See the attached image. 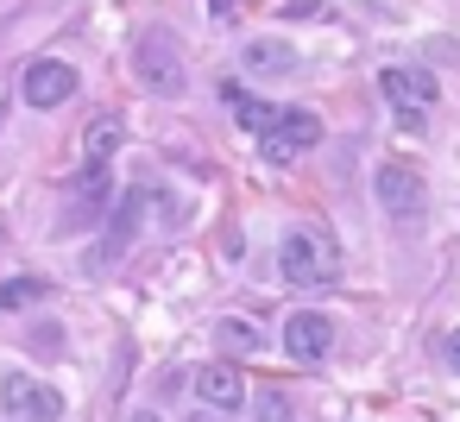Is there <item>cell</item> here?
<instances>
[{"instance_id":"obj_8","label":"cell","mask_w":460,"mask_h":422,"mask_svg":"<svg viewBox=\"0 0 460 422\" xmlns=\"http://www.w3.org/2000/svg\"><path fill=\"white\" fill-rule=\"evenodd\" d=\"M146 202H152L146 189H127V196H120V208L108 215V240H102V252H89V271H108L114 259H127V246L139 240V215H146Z\"/></svg>"},{"instance_id":"obj_3","label":"cell","mask_w":460,"mask_h":422,"mask_svg":"<svg viewBox=\"0 0 460 422\" xmlns=\"http://www.w3.org/2000/svg\"><path fill=\"white\" fill-rule=\"evenodd\" d=\"M372 189H378V208H385L397 227H416V221H422V171H416V164H378Z\"/></svg>"},{"instance_id":"obj_13","label":"cell","mask_w":460,"mask_h":422,"mask_svg":"<svg viewBox=\"0 0 460 422\" xmlns=\"http://www.w3.org/2000/svg\"><path fill=\"white\" fill-rule=\"evenodd\" d=\"M114 152H120V120H114V114H95L89 133H83V158H89V164H108Z\"/></svg>"},{"instance_id":"obj_5","label":"cell","mask_w":460,"mask_h":422,"mask_svg":"<svg viewBox=\"0 0 460 422\" xmlns=\"http://www.w3.org/2000/svg\"><path fill=\"white\" fill-rule=\"evenodd\" d=\"M108 202H114V177H108V164H83V177L70 183V202H64V233L95 227V221L108 215Z\"/></svg>"},{"instance_id":"obj_7","label":"cell","mask_w":460,"mask_h":422,"mask_svg":"<svg viewBox=\"0 0 460 422\" xmlns=\"http://www.w3.org/2000/svg\"><path fill=\"white\" fill-rule=\"evenodd\" d=\"M20 95H26V108H64L70 95H76V70L64 64V57H39V64H26V76H20Z\"/></svg>"},{"instance_id":"obj_19","label":"cell","mask_w":460,"mask_h":422,"mask_svg":"<svg viewBox=\"0 0 460 422\" xmlns=\"http://www.w3.org/2000/svg\"><path fill=\"white\" fill-rule=\"evenodd\" d=\"M127 422H164V416H158V409H133Z\"/></svg>"},{"instance_id":"obj_10","label":"cell","mask_w":460,"mask_h":422,"mask_svg":"<svg viewBox=\"0 0 460 422\" xmlns=\"http://www.w3.org/2000/svg\"><path fill=\"white\" fill-rule=\"evenodd\" d=\"M196 391H202V403H208V409H240V403H246V378H240L227 359L202 365V372H196Z\"/></svg>"},{"instance_id":"obj_14","label":"cell","mask_w":460,"mask_h":422,"mask_svg":"<svg viewBox=\"0 0 460 422\" xmlns=\"http://www.w3.org/2000/svg\"><path fill=\"white\" fill-rule=\"evenodd\" d=\"M227 108H234V120H240L246 133H265V127H271V108L252 101V95H240V89H227Z\"/></svg>"},{"instance_id":"obj_16","label":"cell","mask_w":460,"mask_h":422,"mask_svg":"<svg viewBox=\"0 0 460 422\" xmlns=\"http://www.w3.org/2000/svg\"><path fill=\"white\" fill-rule=\"evenodd\" d=\"M45 296V277H20V284H0V309H20V303H39Z\"/></svg>"},{"instance_id":"obj_11","label":"cell","mask_w":460,"mask_h":422,"mask_svg":"<svg viewBox=\"0 0 460 422\" xmlns=\"http://www.w3.org/2000/svg\"><path fill=\"white\" fill-rule=\"evenodd\" d=\"M378 89H385L397 108H429V101H435V76H422V70H403V64H391V70L378 76Z\"/></svg>"},{"instance_id":"obj_17","label":"cell","mask_w":460,"mask_h":422,"mask_svg":"<svg viewBox=\"0 0 460 422\" xmlns=\"http://www.w3.org/2000/svg\"><path fill=\"white\" fill-rule=\"evenodd\" d=\"M397 127L403 133H422V108H397Z\"/></svg>"},{"instance_id":"obj_9","label":"cell","mask_w":460,"mask_h":422,"mask_svg":"<svg viewBox=\"0 0 460 422\" xmlns=\"http://www.w3.org/2000/svg\"><path fill=\"white\" fill-rule=\"evenodd\" d=\"M284 353H290V359H303V365L328 359V353H334V321H328V315H315V309H296V315L284 321Z\"/></svg>"},{"instance_id":"obj_2","label":"cell","mask_w":460,"mask_h":422,"mask_svg":"<svg viewBox=\"0 0 460 422\" xmlns=\"http://www.w3.org/2000/svg\"><path fill=\"white\" fill-rule=\"evenodd\" d=\"M133 76H139L152 95H183V89H190V76H183V51L171 45L164 26L139 32V45H133Z\"/></svg>"},{"instance_id":"obj_20","label":"cell","mask_w":460,"mask_h":422,"mask_svg":"<svg viewBox=\"0 0 460 422\" xmlns=\"http://www.w3.org/2000/svg\"><path fill=\"white\" fill-rule=\"evenodd\" d=\"M190 422H215V416H190Z\"/></svg>"},{"instance_id":"obj_1","label":"cell","mask_w":460,"mask_h":422,"mask_svg":"<svg viewBox=\"0 0 460 422\" xmlns=\"http://www.w3.org/2000/svg\"><path fill=\"white\" fill-rule=\"evenodd\" d=\"M341 271V252L322 227H290L284 246H278V277L284 284H328Z\"/></svg>"},{"instance_id":"obj_15","label":"cell","mask_w":460,"mask_h":422,"mask_svg":"<svg viewBox=\"0 0 460 422\" xmlns=\"http://www.w3.org/2000/svg\"><path fill=\"white\" fill-rule=\"evenodd\" d=\"M221 340H227L234 353H259V328H252V321H240V315H227V321H221Z\"/></svg>"},{"instance_id":"obj_6","label":"cell","mask_w":460,"mask_h":422,"mask_svg":"<svg viewBox=\"0 0 460 422\" xmlns=\"http://www.w3.org/2000/svg\"><path fill=\"white\" fill-rule=\"evenodd\" d=\"M0 409H7L13 422H58L64 416V397L45 384V378H0Z\"/></svg>"},{"instance_id":"obj_4","label":"cell","mask_w":460,"mask_h":422,"mask_svg":"<svg viewBox=\"0 0 460 422\" xmlns=\"http://www.w3.org/2000/svg\"><path fill=\"white\" fill-rule=\"evenodd\" d=\"M322 139V120L309 114V108H284V114H271V127L259 133V152L271 158V164H290L296 152H309Z\"/></svg>"},{"instance_id":"obj_12","label":"cell","mask_w":460,"mask_h":422,"mask_svg":"<svg viewBox=\"0 0 460 422\" xmlns=\"http://www.w3.org/2000/svg\"><path fill=\"white\" fill-rule=\"evenodd\" d=\"M240 64H246L252 76H284V70H296V45H290V39H252V45L240 51Z\"/></svg>"},{"instance_id":"obj_18","label":"cell","mask_w":460,"mask_h":422,"mask_svg":"<svg viewBox=\"0 0 460 422\" xmlns=\"http://www.w3.org/2000/svg\"><path fill=\"white\" fill-rule=\"evenodd\" d=\"M447 365H454V372H460V328H454V334H447Z\"/></svg>"}]
</instances>
